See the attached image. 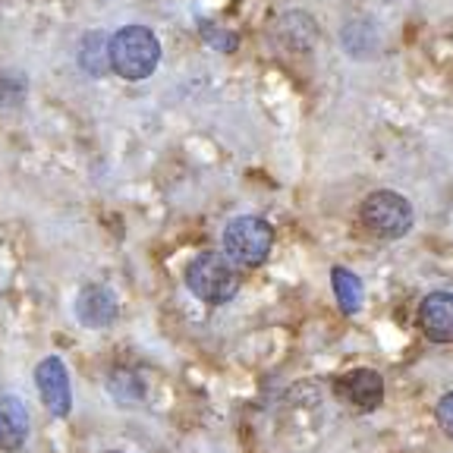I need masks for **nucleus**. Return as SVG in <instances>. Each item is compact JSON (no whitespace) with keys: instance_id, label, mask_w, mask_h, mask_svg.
Instances as JSON below:
<instances>
[{"instance_id":"1","label":"nucleus","mask_w":453,"mask_h":453,"mask_svg":"<svg viewBox=\"0 0 453 453\" xmlns=\"http://www.w3.org/2000/svg\"><path fill=\"white\" fill-rule=\"evenodd\" d=\"M161 64V42L149 26H123L111 35V73L142 82Z\"/></svg>"},{"instance_id":"2","label":"nucleus","mask_w":453,"mask_h":453,"mask_svg":"<svg viewBox=\"0 0 453 453\" xmlns=\"http://www.w3.org/2000/svg\"><path fill=\"white\" fill-rule=\"evenodd\" d=\"M186 287L208 305H224L240 293V268L224 252H198L186 265Z\"/></svg>"},{"instance_id":"3","label":"nucleus","mask_w":453,"mask_h":453,"mask_svg":"<svg viewBox=\"0 0 453 453\" xmlns=\"http://www.w3.org/2000/svg\"><path fill=\"white\" fill-rule=\"evenodd\" d=\"M224 255L240 271H252L268 262L271 249H274V226L265 218L255 214H240L224 226Z\"/></svg>"},{"instance_id":"4","label":"nucleus","mask_w":453,"mask_h":453,"mask_svg":"<svg viewBox=\"0 0 453 453\" xmlns=\"http://www.w3.org/2000/svg\"><path fill=\"white\" fill-rule=\"evenodd\" d=\"M359 218L368 226V234L381 236V240H400V236H406L412 230L416 214H412V205L406 196H400L394 189H378L365 196Z\"/></svg>"},{"instance_id":"5","label":"nucleus","mask_w":453,"mask_h":453,"mask_svg":"<svg viewBox=\"0 0 453 453\" xmlns=\"http://www.w3.org/2000/svg\"><path fill=\"white\" fill-rule=\"evenodd\" d=\"M35 384L38 394H42V403L48 406L50 416H70L73 410V388H70V375H66V365L57 356L38 362L35 368Z\"/></svg>"},{"instance_id":"6","label":"nucleus","mask_w":453,"mask_h":453,"mask_svg":"<svg viewBox=\"0 0 453 453\" xmlns=\"http://www.w3.org/2000/svg\"><path fill=\"white\" fill-rule=\"evenodd\" d=\"M334 394L340 403L356 406V410H375L384 400V378L375 368H353L334 381Z\"/></svg>"},{"instance_id":"7","label":"nucleus","mask_w":453,"mask_h":453,"mask_svg":"<svg viewBox=\"0 0 453 453\" xmlns=\"http://www.w3.org/2000/svg\"><path fill=\"white\" fill-rule=\"evenodd\" d=\"M418 327L432 343H453V293H428L418 309Z\"/></svg>"},{"instance_id":"8","label":"nucleus","mask_w":453,"mask_h":453,"mask_svg":"<svg viewBox=\"0 0 453 453\" xmlns=\"http://www.w3.org/2000/svg\"><path fill=\"white\" fill-rule=\"evenodd\" d=\"M73 311H76V319L85 327L101 331V327H111L117 321V299H113V293L107 287H85L76 296Z\"/></svg>"},{"instance_id":"9","label":"nucleus","mask_w":453,"mask_h":453,"mask_svg":"<svg viewBox=\"0 0 453 453\" xmlns=\"http://www.w3.org/2000/svg\"><path fill=\"white\" fill-rule=\"evenodd\" d=\"M28 438V410L19 396H0V450L13 453Z\"/></svg>"},{"instance_id":"10","label":"nucleus","mask_w":453,"mask_h":453,"mask_svg":"<svg viewBox=\"0 0 453 453\" xmlns=\"http://www.w3.org/2000/svg\"><path fill=\"white\" fill-rule=\"evenodd\" d=\"M331 283H334V296H337L343 315H356V311L362 309V303H365V287H362L359 277L349 268H340L337 265V268L331 271Z\"/></svg>"},{"instance_id":"11","label":"nucleus","mask_w":453,"mask_h":453,"mask_svg":"<svg viewBox=\"0 0 453 453\" xmlns=\"http://www.w3.org/2000/svg\"><path fill=\"white\" fill-rule=\"evenodd\" d=\"M79 64L92 76H104L111 70V38H104L101 32L82 38V50H79Z\"/></svg>"},{"instance_id":"12","label":"nucleus","mask_w":453,"mask_h":453,"mask_svg":"<svg viewBox=\"0 0 453 453\" xmlns=\"http://www.w3.org/2000/svg\"><path fill=\"white\" fill-rule=\"evenodd\" d=\"M107 388H111V394L120 400V406H135L142 400V388H139V381H135L133 372H113Z\"/></svg>"},{"instance_id":"13","label":"nucleus","mask_w":453,"mask_h":453,"mask_svg":"<svg viewBox=\"0 0 453 453\" xmlns=\"http://www.w3.org/2000/svg\"><path fill=\"white\" fill-rule=\"evenodd\" d=\"M202 35L208 38V42L214 44L218 50H224V54H230V50H236V35H224V32H214L211 22H202Z\"/></svg>"},{"instance_id":"14","label":"nucleus","mask_w":453,"mask_h":453,"mask_svg":"<svg viewBox=\"0 0 453 453\" xmlns=\"http://www.w3.org/2000/svg\"><path fill=\"white\" fill-rule=\"evenodd\" d=\"M438 425L444 428L447 438L453 441V390L438 400Z\"/></svg>"},{"instance_id":"15","label":"nucleus","mask_w":453,"mask_h":453,"mask_svg":"<svg viewBox=\"0 0 453 453\" xmlns=\"http://www.w3.org/2000/svg\"><path fill=\"white\" fill-rule=\"evenodd\" d=\"M107 453H120V450H107Z\"/></svg>"}]
</instances>
